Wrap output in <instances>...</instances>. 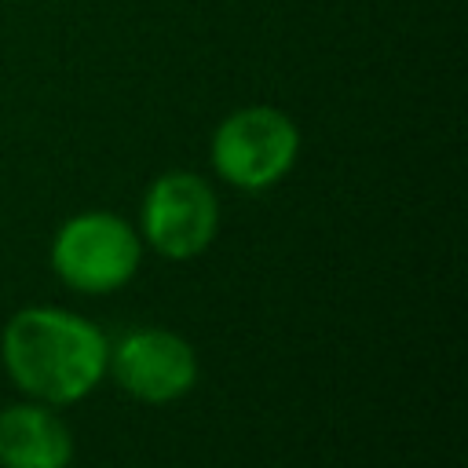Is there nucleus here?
Segmentation results:
<instances>
[{"label": "nucleus", "mask_w": 468, "mask_h": 468, "mask_svg": "<svg viewBox=\"0 0 468 468\" xmlns=\"http://www.w3.org/2000/svg\"><path fill=\"white\" fill-rule=\"evenodd\" d=\"M0 358L18 391L44 406L80 402L110 362L106 333L66 307H22L0 333Z\"/></svg>", "instance_id": "1"}, {"label": "nucleus", "mask_w": 468, "mask_h": 468, "mask_svg": "<svg viewBox=\"0 0 468 468\" xmlns=\"http://www.w3.org/2000/svg\"><path fill=\"white\" fill-rule=\"evenodd\" d=\"M208 157L223 183L238 190H267L292 172L300 157V128L278 106H241L216 124Z\"/></svg>", "instance_id": "2"}, {"label": "nucleus", "mask_w": 468, "mask_h": 468, "mask_svg": "<svg viewBox=\"0 0 468 468\" xmlns=\"http://www.w3.org/2000/svg\"><path fill=\"white\" fill-rule=\"evenodd\" d=\"M143 260L139 230L102 208L69 216L51 241L55 274L77 292H113L128 285Z\"/></svg>", "instance_id": "3"}, {"label": "nucleus", "mask_w": 468, "mask_h": 468, "mask_svg": "<svg viewBox=\"0 0 468 468\" xmlns=\"http://www.w3.org/2000/svg\"><path fill=\"white\" fill-rule=\"evenodd\" d=\"M139 223V238L154 252L165 260H194L212 245L219 230L216 190L197 172H161L143 194Z\"/></svg>", "instance_id": "4"}, {"label": "nucleus", "mask_w": 468, "mask_h": 468, "mask_svg": "<svg viewBox=\"0 0 468 468\" xmlns=\"http://www.w3.org/2000/svg\"><path fill=\"white\" fill-rule=\"evenodd\" d=\"M106 373L139 402H176L197 384V355L172 329H132L110 344Z\"/></svg>", "instance_id": "5"}, {"label": "nucleus", "mask_w": 468, "mask_h": 468, "mask_svg": "<svg viewBox=\"0 0 468 468\" xmlns=\"http://www.w3.org/2000/svg\"><path fill=\"white\" fill-rule=\"evenodd\" d=\"M73 435L55 406L15 402L0 410V468H69Z\"/></svg>", "instance_id": "6"}]
</instances>
